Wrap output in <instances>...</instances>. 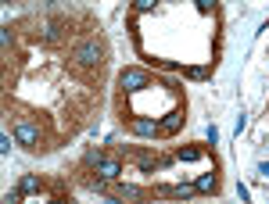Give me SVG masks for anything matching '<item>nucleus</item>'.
I'll list each match as a JSON object with an SVG mask.
<instances>
[{
    "label": "nucleus",
    "mask_w": 269,
    "mask_h": 204,
    "mask_svg": "<svg viewBox=\"0 0 269 204\" xmlns=\"http://www.w3.org/2000/svg\"><path fill=\"white\" fill-rule=\"evenodd\" d=\"M161 125V133H176L179 125H183V111H172V115H165V122H158Z\"/></svg>",
    "instance_id": "nucleus-8"
},
{
    "label": "nucleus",
    "mask_w": 269,
    "mask_h": 204,
    "mask_svg": "<svg viewBox=\"0 0 269 204\" xmlns=\"http://www.w3.org/2000/svg\"><path fill=\"white\" fill-rule=\"evenodd\" d=\"M97 172H101L104 179H118V176H122V165H118L115 158H104V161L97 165Z\"/></svg>",
    "instance_id": "nucleus-7"
},
{
    "label": "nucleus",
    "mask_w": 269,
    "mask_h": 204,
    "mask_svg": "<svg viewBox=\"0 0 269 204\" xmlns=\"http://www.w3.org/2000/svg\"><path fill=\"white\" fill-rule=\"evenodd\" d=\"M22 201V190H11V194H4V204H18Z\"/></svg>",
    "instance_id": "nucleus-14"
},
{
    "label": "nucleus",
    "mask_w": 269,
    "mask_h": 204,
    "mask_svg": "<svg viewBox=\"0 0 269 204\" xmlns=\"http://www.w3.org/2000/svg\"><path fill=\"white\" fill-rule=\"evenodd\" d=\"M176 158H179V161H198V158H201V147H179Z\"/></svg>",
    "instance_id": "nucleus-9"
},
{
    "label": "nucleus",
    "mask_w": 269,
    "mask_h": 204,
    "mask_svg": "<svg viewBox=\"0 0 269 204\" xmlns=\"http://www.w3.org/2000/svg\"><path fill=\"white\" fill-rule=\"evenodd\" d=\"M155 194H161V197H176V201H187V197H194V194H198V186L179 183V186H161V190H155Z\"/></svg>",
    "instance_id": "nucleus-4"
},
{
    "label": "nucleus",
    "mask_w": 269,
    "mask_h": 204,
    "mask_svg": "<svg viewBox=\"0 0 269 204\" xmlns=\"http://www.w3.org/2000/svg\"><path fill=\"white\" fill-rule=\"evenodd\" d=\"M133 133L137 136H155V133H161V125L151 122V118H133Z\"/></svg>",
    "instance_id": "nucleus-5"
},
{
    "label": "nucleus",
    "mask_w": 269,
    "mask_h": 204,
    "mask_svg": "<svg viewBox=\"0 0 269 204\" xmlns=\"http://www.w3.org/2000/svg\"><path fill=\"white\" fill-rule=\"evenodd\" d=\"M101 43H97V36H90V40H83L79 47H76V54H72V61L76 65H83V68H101Z\"/></svg>",
    "instance_id": "nucleus-1"
},
{
    "label": "nucleus",
    "mask_w": 269,
    "mask_h": 204,
    "mask_svg": "<svg viewBox=\"0 0 269 204\" xmlns=\"http://www.w3.org/2000/svg\"><path fill=\"white\" fill-rule=\"evenodd\" d=\"M14 133H18L22 147H36L40 144V125L33 118H18V122H14Z\"/></svg>",
    "instance_id": "nucleus-2"
},
{
    "label": "nucleus",
    "mask_w": 269,
    "mask_h": 204,
    "mask_svg": "<svg viewBox=\"0 0 269 204\" xmlns=\"http://www.w3.org/2000/svg\"><path fill=\"white\" fill-rule=\"evenodd\" d=\"M122 194H126L129 201H140V197H144V194L137 190V186H126V183H122Z\"/></svg>",
    "instance_id": "nucleus-12"
},
{
    "label": "nucleus",
    "mask_w": 269,
    "mask_h": 204,
    "mask_svg": "<svg viewBox=\"0 0 269 204\" xmlns=\"http://www.w3.org/2000/svg\"><path fill=\"white\" fill-rule=\"evenodd\" d=\"M51 204H68V201H61V197H54V201H51Z\"/></svg>",
    "instance_id": "nucleus-17"
},
{
    "label": "nucleus",
    "mask_w": 269,
    "mask_h": 204,
    "mask_svg": "<svg viewBox=\"0 0 269 204\" xmlns=\"http://www.w3.org/2000/svg\"><path fill=\"white\" fill-rule=\"evenodd\" d=\"M61 29H65V22L47 18V22H40V36H43V40H57V36H61Z\"/></svg>",
    "instance_id": "nucleus-6"
},
{
    "label": "nucleus",
    "mask_w": 269,
    "mask_h": 204,
    "mask_svg": "<svg viewBox=\"0 0 269 204\" xmlns=\"http://www.w3.org/2000/svg\"><path fill=\"white\" fill-rule=\"evenodd\" d=\"M18 190H22V194H36V190H40V179H36V176H22V186H18Z\"/></svg>",
    "instance_id": "nucleus-11"
},
{
    "label": "nucleus",
    "mask_w": 269,
    "mask_h": 204,
    "mask_svg": "<svg viewBox=\"0 0 269 204\" xmlns=\"http://www.w3.org/2000/svg\"><path fill=\"white\" fill-rule=\"evenodd\" d=\"M118 86H122L126 93H137V90L147 86V72H140V68H126L122 75H118Z\"/></svg>",
    "instance_id": "nucleus-3"
},
{
    "label": "nucleus",
    "mask_w": 269,
    "mask_h": 204,
    "mask_svg": "<svg viewBox=\"0 0 269 204\" xmlns=\"http://www.w3.org/2000/svg\"><path fill=\"white\" fill-rule=\"evenodd\" d=\"M259 176H266V179H269V161H266V165H259Z\"/></svg>",
    "instance_id": "nucleus-16"
},
{
    "label": "nucleus",
    "mask_w": 269,
    "mask_h": 204,
    "mask_svg": "<svg viewBox=\"0 0 269 204\" xmlns=\"http://www.w3.org/2000/svg\"><path fill=\"white\" fill-rule=\"evenodd\" d=\"M194 186H198V190H201V194H212V190H215V186H219V183H215V176H201V179H198V183H194Z\"/></svg>",
    "instance_id": "nucleus-10"
},
{
    "label": "nucleus",
    "mask_w": 269,
    "mask_h": 204,
    "mask_svg": "<svg viewBox=\"0 0 269 204\" xmlns=\"http://www.w3.org/2000/svg\"><path fill=\"white\" fill-rule=\"evenodd\" d=\"M101 161H104L101 151H90V154H86V165H101Z\"/></svg>",
    "instance_id": "nucleus-13"
},
{
    "label": "nucleus",
    "mask_w": 269,
    "mask_h": 204,
    "mask_svg": "<svg viewBox=\"0 0 269 204\" xmlns=\"http://www.w3.org/2000/svg\"><path fill=\"white\" fill-rule=\"evenodd\" d=\"M133 7H137V11H155V0H137Z\"/></svg>",
    "instance_id": "nucleus-15"
}]
</instances>
